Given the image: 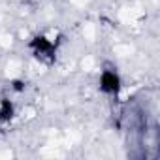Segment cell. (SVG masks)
<instances>
[{
  "mask_svg": "<svg viewBox=\"0 0 160 160\" xmlns=\"http://www.w3.org/2000/svg\"><path fill=\"white\" fill-rule=\"evenodd\" d=\"M15 40H17V36L13 32H10V30H0V49H2V51H10L13 47Z\"/></svg>",
  "mask_w": 160,
  "mask_h": 160,
  "instance_id": "3",
  "label": "cell"
},
{
  "mask_svg": "<svg viewBox=\"0 0 160 160\" xmlns=\"http://www.w3.org/2000/svg\"><path fill=\"white\" fill-rule=\"evenodd\" d=\"M79 68H81L83 72H87V73H92V72H96V70H100V62H98V58H96V55H83L81 58H79Z\"/></svg>",
  "mask_w": 160,
  "mask_h": 160,
  "instance_id": "2",
  "label": "cell"
},
{
  "mask_svg": "<svg viewBox=\"0 0 160 160\" xmlns=\"http://www.w3.org/2000/svg\"><path fill=\"white\" fill-rule=\"evenodd\" d=\"M23 73H25V60L17 55H8V58L2 64V75L13 81V79L23 77Z\"/></svg>",
  "mask_w": 160,
  "mask_h": 160,
  "instance_id": "1",
  "label": "cell"
}]
</instances>
